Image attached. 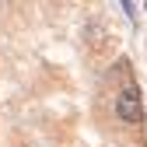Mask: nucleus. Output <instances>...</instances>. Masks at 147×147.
<instances>
[{
    "label": "nucleus",
    "mask_w": 147,
    "mask_h": 147,
    "mask_svg": "<svg viewBox=\"0 0 147 147\" xmlns=\"http://www.w3.org/2000/svg\"><path fill=\"white\" fill-rule=\"evenodd\" d=\"M116 116H119L126 126L144 123V102H140V91H133V88H123V91H119V95H116Z\"/></svg>",
    "instance_id": "nucleus-1"
},
{
    "label": "nucleus",
    "mask_w": 147,
    "mask_h": 147,
    "mask_svg": "<svg viewBox=\"0 0 147 147\" xmlns=\"http://www.w3.org/2000/svg\"><path fill=\"white\" fill-rule=\"evenodd\" d=\"M119 4H123V14H126V18H130V21L137 25V7H133V0H119Z\"/></svg>",
    "instance_id": "nucleus-2"
},
{
    "label": "nucleus",
    "mask_w": 147,
    "mask_h": 147,
    "mask_svg": "<svg viewBox=\"0 0 147 147\" xmlns=\"http://www.w3.org/2000/svg\"><path fill=\"white\" fill-rule=\"evenodd\" d=\"M144 14H147V0H144Z\"/></svg>",
    "instance_id": "nucleus-3"
}]
</instances>
